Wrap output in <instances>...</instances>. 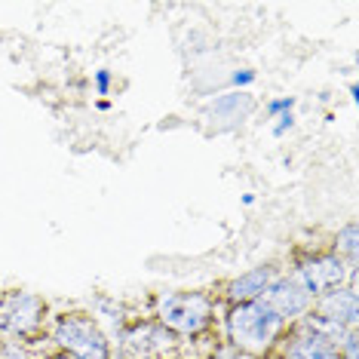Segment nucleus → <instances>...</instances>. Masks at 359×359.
I'll use <instances>...</instances> for the list:
<instances>
[{
    "label": "nucleus",
    "instance_id": "1",
    "mask_svg": "<svg viewBox=\"0 0 359 359\" xmlns=\"http://www.w3.org/2000/svg\"><path fill=\"white\" fill-rule=\"evenodd\" d=\"M283 320L273 313L264 301H246V304H233L227 316V332L231 341L246 353H264L273 347V341L283 332Z\"/></svg>",
    "mask_w": 359,
    "mask_h": 359
},
{
    "label": "nucleus",
    "instance_id": "2",
    "mask_svg": "<svg viewBox=\"0 0 359 359\" xmlns=\"http://www.w3.org/2000/svg\"><path fill=\"white\" fill-rule=\"evenodd\" d=\"M212 298L203 292H169L160 298L157 316L160 325L175 334H197L212 320Z\"/></svg>",
    "mask_w": 359,
    "mask_h": 359
},
{
    "label": "nucleus",
    "instance_id": "3",
    "mask_svg": "<svg viewBox=\"0 0 359 359\" xmlns=\"http://www.w3.org/2000/svg\"><path fill=\"white\" fill-rule=\"evenodd\" d=\"M55 341L77 359H111V347L99 323L86 313H65L55 323Z\"/></svg>",
    "mask_w": 359,
    "mask_h": 359
},
{
    "label": "nucleus",
    "instance_id": "4",
    "mask_svg": "<svg viewBox=\"0 0 359 359\" xmlns=\"http://www.w3.org/2000/svg\"><path fill=\"white\" fill-rule=\"evenodd\" d=\"M344 276H347V267L338 255H316V258L301 261L295 267V273H292V280H295L310 298H316V295H325V292L338 289V285L344 283Z\"/></svg>",
    "mask_w": 359,
    "mask_h": 359
},
{
    "label": "nucleus",
    "instance_id": "5",
    "mask_svg": "<svg viewBox=\"0 0 359 359\" xmlns=\"http://www.w3.org/2000/svg\"><path fill=\"white\" fill-rule=\"evenodd\" d=\"M261 301H264L283 323H289V320H298V316H307L313 298H310L292 276H276V280L267 285L264 295H261Z\"/></svg>",
    "mask_w": 359,
    "mask_h": 359
},
{
    "label": "nucleus",
    "instance_id": "6",
    "mask_svg": "<svg viewBox=\"0 0 359 359\" xmlns=\"http://www.w3.org/2000/svg\"><path fill=\"white\" fill-rule=\"evenodd\" d=\"M40 316H43V301L37 295H28V292H15L0 307V325L15 334L34 332L40 325Z\"/></svg>",
    "mask_w": 359,
    "mask_h": 359
},
{
    "label": "nucleus",
    "instance_id": "7",
    "mask_svg": "<svg viewBox=\"0 0 359 359\" xmlns=\"http://www.w3.org/2000/svg\"><path fill=\"white\" fill-rule=\"evenodd\" d=\"M252 111H255V99H252L249 93H243V89H236V93L218 95V99L209 104L206 114L212 123H218V126H236V123H243Z\"/></svg>",
    "mask_w": 359,
    "mask_h": 359
},
{
    "label": "nucleus",
    "instance_id": "8",
    "mask_svg": "<svg viewBox=\"0 0 359 359\" xmlns=\"http://www.w3.org/2000/svg\"><path fill=\"white\" fill-rule=\"evenodd\" d=\"M320 316H325V320H334V323H341V325H347V329H353V325H356V316H359L356 289H344V285H338V289L325 292L323 301H320Z\"/></svg>",
    "mask_w": 359,
    "mask_h": 359
},
{
    "label": "nucleus",
    "instance_id": "9",
    "mask_svg": "<svg viewBox=\"0 0 359 359\" xmlns=\"http://www.w3.org/2000/svg\"><path fill=\"white\" fill-rule=\"evenodd\" d=\"M276 280V271L273 267H255V271L236 276V280L227 283V292L224 295L233 301V304H246V301H258L261 295L267 292V285Z\"/></svg>",
    "mask_w": 359,
    "mask_h": 359
},
{
    "label": "nucleus",
    "instance_id": "10",
    "mask_svg": "<svg viewBox=\"0 0 359 359\" xmlns=\"http://www.w3.org/2000/svg\"><path fill=\"white\" fill-rule=\"evenodd\" d=\"M285 359H341V350H334L320 334L301 329L285 347Z\"/></svg>",
    "mask_w": 359,
    "mask_h": 359
},
{
    "label": "nucleus",
    "instance_id": "11",
    "mask_svg": "<svg viewBox=\"0 0 359 359\" xmlns=\"http://www.w3.org/2000/svg\"><path fill=\"white\" fill-rule=\"evenodd\" d=\"M356 252H359V246H356V222H350V224H344L338 231V236H334V255H347L350 258V264H356Z\"/></svg>",
    "mask_w": 359,
    "mask_h": 359
},
{
    "label": "nucleus",
    "instance_id": "12",
    "mask_svg": "<svg viewBox=\"0 0 359 359\" xmlns=\"http://www.w3.org/2000/svg\"><path fill=\"white\" fill-rule=\"evenodd\" d=\"M292 108H295V99H292V95H283V99H273L271 104H267V114L276 117V114H289Z\"/></svg>",
    "mask_w": 359,
    "mask_h": 359
},
{
    "label": "nucleus",
    "instance_id": "13",
    "mask_svg": "<svg viewBox=\"0 0 359 359\" xmlns=\"http://www.w3.org/2000/svg\"><path fill=\"white\" fill-rule=\"evenodd\" d=\"M108 89H111V71H95V93L99 95H108Z\"/></svg>",
    "mask_w": 359,
    "mask_h": 359
},
{
    "label": "nucleus",
    "instance_id": "14",
    "mask_svg": "<svg viewBox=\"0 0 359 359\" xmlns=\"http://www.w3.org/2000/svg\"><path fill=\"white\" fill-rule=\"evenodd\" d=\"M292 126H295V117H292V111H289V114H283V117H280V123L273 126V135L280 138V135H285V133H289Z\"/></svg>",
    "mask_w": 359,
    "mask_h": 359
},
{
    "label": "nucleus",
    "instance_id": "15",
    "mask_svg": "<svg viewBox=\"0 0 359 359\" xmlns=\"http://www.w3.org/2000/svg\"><path fill=\"white\" fill-rule=\"evenodd\" d=\"M252 80H255V71H236V74H233V83L236 86H249Z\"/></svg>",
    "mask_w": 359,
    "mask_h": 359
},
{
    "label": "nucleus",
    "instance_id": "16",
    "mask_svg": "<svg viewBox=\"0 0 359 359\" xmlns=\"http://www.w3.org/2000/svg\"><path fill=\"white\" fill-rule=\"evenodd\" d=\"M350 99L359 102V89H356V83H350Z\"/></svg>",
    "mask_w": 359,
    "mask_h": 359
}]
</instances>
